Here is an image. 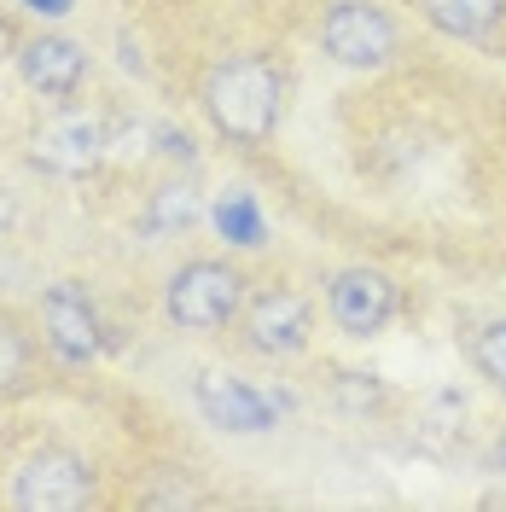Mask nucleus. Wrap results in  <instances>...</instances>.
<instances>
[{
  "label": "nucleus",
  "instance_id": "f257e3e1",
  "mask_svg": "<svg viewBox=\"0 0 506 512\" xmlns=\"http://www.w3.org/2000/svg\"><path fill=\"white\" fill-rule=\"evenodd\" d=\"M285 99H291V70L274 53H222L198 82V111L210 117V128L227 146H268L285 123Z\"/></svg>",
  "mask_w": 506,
  "mask_h": 512
},
{
  "label": "nucleus",
  "instance_id": "f03ea898",
  "mask_svg": "<svg viewBox=\"0 0 506 512\" xmlns=\"http://www.w3.org/2000/svg\"><path fill=\"white\" fill-rule=\"evenodd\" d=\"M245 297H251V274L233 256H187L163 280V320L187 338H216L233 332Z\"/></svg>",
  "mask_w": 506,
  "mask_h": 512
},
{
  "label": "nucleus",
  "instance_id": "7ed1b4c3",
  "mask_svg": "<svg viewBox=\"0 0 506 512\" xmlns=\"http://www.w3.org/2000/svg\"><path fill=\"white\" fill-rule=\"evenodd\" d=\"M233 338L256 361H297L315 344V297L303 286H285V280L251 286L245 309L233 320Z\"/></svg>",
  "mask_w": 506,
  "mask_h": 512
},
{
  "label": "nucleus",
  "instance_id": "20e7f679",
  "mask_svg": "<svg viewBox=\"0 0 506 512\" xmlns=\"http://www.w3.org/2000/svg\"><path fill=\"white\" fill-rule=\"evenodd\" d=\"M6 507L18 512H82L94 507V466L70 443H41L6 472Z\"/></svg>",
  "mask_w": 506,
  "mask_h": 512
},
{
  "label": "nucleus",
  "instance_id": "39448f33",
  "mask_svg": "<svg viewBox=\"0 0 506 512\" xmlns=\"http://www.w3.org/2000/svg\"><path fill=\"white\" fill-rule=\"evenodd\" d=\"M320 53L344 70H384L402 53V24L379 0H326L315 24Z\"/></svg>",
  "mask_w": 506,
  "mask_h": 512
},
{
  "label": "nucleus",
  "instance_id": "423d86ee",
  "mask_svg": "<svg viewBox=\"0 0 506 512\" xmlns=\"http://www.w3.org/2000/svg\"><path fill=\"white\" fill-rule=\"evenodd\" d=\"M326 315L344 338L367 344L402 315V286H396V274H384L373 262H349L326 280Z\"/></svg>",
  "mask_w": 506,
  "mask_h": 512
},
{
  "label": "nucleus",
  "instance_id": "0eeeda50",
  "mask_svg": "<svg viewBox=\"0 0 506 512\" xmlns=\"http://www.w3.org/2000/svg\"><path fill=\"white\" fill-rule=\"evenodd\" d=\"M41 344L59 355L64 367H88L105 350V320L82 280H53L41 291Z\"/></svg>",
  "mask_w": 506,
  "mask_h": 512
},
{
  "label": "nucleus",
  "instance_id": "6e6552de",
  "mask_svg": "<svg viewBox=\"0 0 506 512\" xmlns=\"http://www.w3.org/2000/svg\"><path fill=\"white\" fill-rule=\"evenodd\" d=\"M30 158H35V169L76 181V175L99 169V158H105V123H99L94 111H82V105L64 99L59 111L30 134Z\"/></svg>",
  "mask_w": 506,
  "mask_h": 512
},
{
  "label": "nucleus",
  "instance_id": "1a4fd4ad",
  "mask_svg": "<svg viewBox=\"0 0 506 512\" xmlns=\"http://www.w3.org/2000/svg\"><path fill=\"white\" fill-rule=\"evenodd\" d=\"M192 402L216 431H233V437H262V431L280 425V408L256 384L233 379V373H198L192 379Z\"/></svg>",
  "mask_w": 506,
  "mask_h": 512
},
{
  "label": "nucleus",
  "instance_id": "9d476101",
  "mask_svg": "<svg viewBox=\"0 0 506 512\" xmlns=\"http://www.w3.org/2000/svg\"><path fill=\"white\" fill-rule=\"evenodd\" d=\"M18 76H24L30 94L64 105L88 82V47L70 41V35H30V41H18Z\"/></svg>",
  "mask_w": 506,
  "mask_h": 512
},
{
  "label": "nucleus",
  "instance_id": "9b49d317",
  "mask_svg": "<svg viewBox=\"0 0 506 512\" xmlns=\"http://www.w3.org/2000/svg\"><path fill=\"white\" fill-rule=\"evenodd\" d=\"M413 12L437 35L466 47H489L506 30V0H413Z\"/></svg>",
  "mask_w": 506,
  "mask_h": 512
},
{
  "label": "nucleus",
  "instance_id": "f8f14e48",
  "mask_svg": "<svg viewBox=\"0 0 506 512\" xmlns=\"http://www.w3.org/2000/svg\"><path fill=\"white\" fill-rule=\"evenodd\" d=\"M326 402L338 408L344 419H379L390 414V384L379 379V373H361V367H338L332 379H326Z\"/></svg>",
  "mask_w": 506,
  "mask_h": 512
},
{
  "label": "nucleus",
  "instance_id": "ddd939ff",
  "mask_svg": "<svg viewBox=\"0 0 506 512\" xmlns=\"http://www.w3.org/2000/svg\"><path fill=\"white\" fill-rule=\"evenodd\" d=\"M35 332L24 315H12V309H0V402L6 396H18V390H30L35 379Z\"/></svg>",
  "mask_w": 506,
  "mask_h": 512
},
{
  "label": "nucleus",
  "instance_id": "4468645a",
  "mask_svg": "<svg viewBox=\"0 0 506 512\" xmlns=\"http://www.w3.org/2000/svg\"><path fill=\"white\" fill-rule=\"evenodd\" d=\"M466 361H472V373L489 390H506V315L483 320L472 338H466Z\"/></svg>",
  "mask_w": 506,
  "mask_h": 512
},
{
  "label": "nucleus",
  "instance_id": "2eb2a0df",
  "mask_svg": "<svg viewBox=\"0 0 506 512\" xmlns=\"http://www.w3.org/2000/svg\"><path fill=\"white\" fill-rule=\"evenodd\" d=\"M216 227H222L227 245H245V251H256V245L268 239V227H262V210L251 204V192H227L222 204H216Z\"/></svg>",
  "mask_w": 506,
  "mask_h": 512
},
{
  "label": "nucleus",
  "instance_id": "dca6fc26",
  "mask_svg": "<svg viewBox=\"0 0 506 512\" xmlns=\"http://www.w3.org/2000/svg\"><path fill=\"white\" fill-rule=\"evenodd\" d=\"M198 222V192L192 187H158L152 192V233H175V227Z\"/></svg>",
  "mask_w": 506,
  "mask_h": 512
},
{
  "label": "nucleus",
  "instance_id": "f3484780",
  "mask_svg": "<svg viewBox=\"0 0 506 512\" xmlns=\"http://www.w3.org/2000/svg\"><path fill=\"white\" fill-rule=\"evenodd\" d=\"M18 6H30L35 18H64L70 12V0H18Z\"/></svg>",
  "mask_w": 506,
  "mask_h": 512
}]
</instances>
